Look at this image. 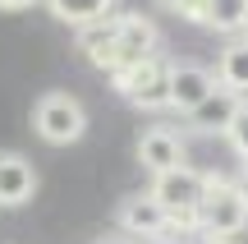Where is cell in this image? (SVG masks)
Masks as SVG:
<instances>
[{"label": "cell", "mask_w": 248, "mask_h": 244, "mask_svg": "<svg viewBox=\"0 0 248 244\" xmlns=\"http://www.w3.org/2000/svg\"><path fill=\"white\" fill-rule=\"evenodd\" d=\"M225 138H230V147L248 162V97L239 101V111H234V120H230V129H225Z\"/></svg>", "instance_id": "cell-15"}, {"label": "cell", "mask_w": 248, "mask_h": 244, "mask_svg": "<svg viewBox=\"0 0 248 244\" xmlns=\"http://www.w3.org/2000/svg\"><path fill=\"white\" fill-rule=\"evenodd\" d=\"M212 79H216V88L234 92V97H248V42H244V37H239V42H230V46L221 51Z\"/></svg>", "instance_id": "cell-12"}, {"label": "cell", "mask_w": 248, "mask_h": 244, "mask_svg": "<svg viewBox=\"0 0 248 244\" xmlns=\"http://www.w3.org/2000/svg\"><path fill=\"white\" fill-rule=\"evenodd\" d=\"M230 184H234V189H239V198L248 203V162L239 166V175H234V180H230Z\"/></svg>", "instance_id": "cell-17"}, {"label": "cell", "mask_w": 248, "mask_h": 244, "mask_svg": "<svg viewBox=\"0 0 248 244\" xmlns=\"http://www.w3.org/2000/svg\"><path fill=\"white\" fill-rule=\"evenodd\" d=\"M78 51L88 55L92 69L115 74L120 69V55H115V14H106V18H97V23L78 28Z\"/></svg>", "instance_id": "cell-11"}, {"label": "cell", "mask_w": 248, "mask_h": 244, "mask_svg": "<svg viewBox=\"0 0 248 244\" xmlns=\"http://www.w3.org/2000/svg\"><path fill=\"white\" fill-rule=\"evenodd\" d=\"M115 226H120L129 240H142V244L170 235L166 208H161L156 198H147V194H124V198L115 203Z\"/></svg>", "instance_id": "cell-5"}, {"label": "cell", "mask_w": 248, "mask_h": 244, "mask_svg": "<svg viewBox=\"0 0 248 244\" xmlns=\"http://www.w3.org/2000/svg\"><path fill=\"white\" fill-rule=\"evenodd\" d=\"M244 42H248V23H244Z\"/></svg>", "instance_id": "cell-23"}, {"label": "cell", "mask_w": 248, "mask_h": 244, "mask_svg": "<svg viewBox=\"0 0 248 244\" xmlns=\"http://www.w3.org/2000/svg\"><path fill=\"white\" fill-rule=\"evenodd\" d=\"M32 129L42 143L51 147H69L88 134V111L74 92H42L32 106Z\"/></svg>", "instance_id": "cell-2"}, {"label": "cell", "mask_w": 248, "mask_h": 244, "mask_svg": "<svg viewBox=\"0 0 248 244\" xmlns=\"http://www.w3.org/2000/svg\"><path fill=\"white\" fill-rule=\"evenodd\" d=\"M207 175L193 171V166H175V171L152 175L147 198H156L170 217V230H198V203H202Z\"/></svg>", "instance_id": "cell-1"}, {"label": "cell", "mask_w": 248, "mask_h": 244, "mask_svg": "<svg viewBox=\"0 0 248 244\" xmlns=\"http://www.w3.org/2000/svg\"><path fill=\"white\" fill-rule=\"evenodd\" d=\"M32 194H37V166L23 152H0V208L14 212L32 203Z\"/></svg>", "instance_id": "cell-9"}, {"label": "cell", "mask_w": 248, "mask_h": 244, "mask_svg": "<svg viewBox=\"0 0 248 244\" xmlns=\"http://www.w3.org/2000/svg\"><path fill=\"white\" fill-rule=\"evenodd\" d=\"M147 244H179V240H170V235H166V240H147Z\"/></svg>", "instance_id": "cell-21"}, {"label": "cell", "mask_w": 248, "mask_h": 244, "mask_svg": "<svg viewBox=\"0 0 248 244\" xmlns=\"http://www.w3.org/2000/svg\"><path fill=\"white\" fill-rule=\"evenodd\" d=\"M244 23H248V0H207L202 28H212V33H244Z\"/></svg>", "instance_id": "cell-14"}, {"label": "cell", "mask_w": 248, "mask_h": 244, "mask_svg": "<svg viewBox=\"0 0 248 244\" xmlns=\"http://www.w3.org/2000/svg\"><path fill=\"white\" fill-rule=\"evenodd\" d=\"M92 244H133V240H129V235H97Z\"/></svg>", "instance_id": "cell-19"}, {"label": "cell", "mask_w": 248, "mask_h": 244, "mask_svg": "<svg viewBox=\"0 0 248 244\" xmlns=\"http://www.w3.org/2000/svg\"><path fill=\"white\" fill-rule=\"evenodd\" d=\"M37 0H0V9H5V14H18V9H32Z\"/></svg>", "instance_id": "cell-18"}, {"label": "cell", "mask_w": 248, "mask_h": 244, "mask_svg": "<svg viewBox=\"0 0 248 244\" xmlns=\"http://www.w3.org/2000/svg\"><path fill=\"white\" fill-rule=\"evenodd\" d=\"M175 18H184V23H198L202 28V14H207V0H175V9H170Z\"/></svg>", "instance_id": "cell-16"}, {"label": "cell", "mask_w": 248, "mask_h": 244, "mask_svg": "<svg viewBox=\"0 0 248 244\" xmlns=\"http://www.w3.org/2000/svg\"><path fill=\"white\" fill-rule=\"evenodd\" d=\"M244 230H248V203L239 198V189L221 175H207L202 203H198V235L230 240V235H244Z\"/></svg>", "instance_id": "cell-3"}, {"label": "cell", "mask_w": 248, "mask_h": 244, "mask_svg": "<svg viewBox=\"0 0 248 244\" xmlns=\"http://www.w3.org/2000/svg\"><path fill=\"white\" fill-rule=\"evenodd\" d=\"M156 5H161V9H175V0H156Z\"/></svg>", "instance_id": "cell-22"}, {"label": "cell", "mask_w": 248, "mask_h": 244, "mask_svg": "<svg viewBox=\"0 0 248 244\" xmlns=\"http://www.w3.org/2000/svg\"><path fill=\"white\" fill-rule=\"evenodd\" d=\"M166 74H170V65L161 60V55H142V60L120 65V69L110 74V83H115V92L129 101V106L166 111Z\"/></svg>", "instance_id": "cell-4"}, {"label": "cell", "mask_w": 248, "mask_h": 244, "mask_svg": "<svg viewBox=\"0 0 248 244\" xmlns=\"http://www.w3.org/2000/svg\"><path fill=\"white\" fill-rule=\"evenodd\" d=\"M156 46H161V28L147 14H115V55H120V65L156 55Z\"/></svg>", "instance_id": "cell-7"}, {"label": "cell", "mask_w": 248, "mask_h": 244, "mask_svg": "<svg viewBox=\"0 0 248 244\" xmlns=\"http://www.w3.org/2000/svg\"><path fill=\"white\" fill-rule=\"evenodd\" d=\"M212 88H216V79H212V69H207V65L175 60V65H170V74H166V111L188 115V111H193Z\"/></svg>", "instance_id": "cell-6"}, {"label": "cell", "mask_w": 248, "mask_h": 244, "mask_svg": "<svg viewBox=\"0 0 248 244\" xmlns=\"http://www.w3.org/2000/svg\"><path fill=\"white\" fill-rule=\"evenodd\" d=\"M193 244H230V240H216V235H198Z\"/></svg>", "instance_id": "cell-20"}, {"label": "cell", "mask_w": 248, "mask_h": 244, "mask_svg": "<svg viewBox=\"0 0 248 244\" xmlns=\"http://www.w3.org/2000/svg\"><path fill=\"white\" fill-rule=\"evenodd\" d=\"M239 101H244V97H234V92H225V88H212L184 120H188L193 134H225L230 120H234V111H239Z\"/></svg>", "instance_id": "cell-10"}, {"label": "cell", "mask_w": 248, "mask_h": 244, "mask_svg": "<svg viewBox=\"0 0 248 244\" xmlns=\"http://www.w3.org/2000/svg\"><path fill=\"white\" fill-rule=\"evenodd\" d=\"M46 9H51L60 23H69V28H88V23H97V18H106L110 9H115V0H46Z\"/></svg>", "instance_id": "cell-13"}, {"label": "cell", "mask_w": 248, "mask_h": 244, "mask_svg": "<svg viewBox=\"0 0 248 244\" xmlns=\"http://www.w3.org/2000/svg\"><path fill=\"white\" fill-rule=\"evenodd\" d=\"M138 162H142V171H152V175L175 171V166H184V138H179L170 125L142 129V138H138Z\"/></svg>", "instance_id": "cell-8"}]
</instances>
